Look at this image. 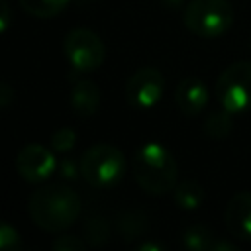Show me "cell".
Returning <instances> with one entry per match:
<instances>
[{"label": "cell", "instance_id": "cell-1", "mask_svg": "<svg viewBox=\"0 0 251 251\" xmlns=\"http://www.w3.org/2000/svg\"><path fill=\"white\" fill-rule=\"evenodd\" d=\"M27 212L43 231L63 233L78 220L80 196L65 184H45L29 196Z\"/></svg>", "mask_w": 251, "mask_h": 251}, {"label": "cell", "instance_id": "cell-2", "mask_svg": "<svg viewBox=\"0 0 251 251\" xmlns=\"http://www.w3.org/2000/svg\"><path fill=\"white\" fill-rule=\"evenodd\" d=\"M133 178L143 192L161 196L173 192L178 178V165L175 155L157 141H147L139 145L131 161Z\"/></svg>", "mask_w": 251, "mask_h": 251}, {"label": "cell", "instance_id": "cell-3", "mask_svg": "<svg viewBox=\"0 0 251 251\" xmlns=\"http://www.w3.org/2000/svg\"><path fill=\"white\" fill-rule=\"evenodd\" d=\"M80 176L92 188H112L126 175V157L112 143H94L78 159Z\"/></svg>", "mask_w": 251, "mask_h": 251}, {"label": "cell", "instance_id": "cell-4", "mask_svg": "<svg viewBox=\"0 0 251 251\" xmlns=\"http://www.w3.org/2000/svg\"><path fill=\"white\" fill-rule=\"evenodd\" d=\"M233 20L235 12L227 0H190L182 16L186 29L204 39L224 35L233 25Z\"/></svg>", "mask_w": 251, "mask_h": 251}, {"label": "cell", "instance_id": "cell-5", "mask_svg": "<svg viewBox=\"0 0 251 251\" xmlns=\"http://www.w3.org/2000/svg\"><path fill=\"white\" fill-rule=\"evenodd\" d=\"M216 98L231 114L251 110V61H235L222 71L216 82Z\"/></svg>", "mask_w": 251, "mask_h": 251}, {"label": "cell", "instance_id": "cell-6", "mask_svg": "<svg viewBox=\"0 0 251 251\" xmlns=\"http://www.w3.org/2000/svg\"><path fill=\"white\" fill-rule=\"evenodd\" d=\"M63 53L78 73H92L106 59V45L100 35L88 27H73L63 39Z\"/></svg>", "mask_w": 251, "mask_h": 251}, {"label": "cell", "instance_id": "cell-7", "mask_svg": "<svg viewBox=\"0 0 251 251\" xmlns=\"http://www.w3.org/2000/svg\"><path fill=\"white\" fill-rule=\"evenodd\" d=\"M165 92V78L157 67L137 69L126 82V100L135 110H151Z\"/></svg>", "mask_w": 251, "mask_h": 251}, {"label": "cell", "instance_id": "cell-8", "mask_svg": "<svg viewBox=\"0 0 251 251\" xmlns=\"http://www.w3.org/2000/svg\"><path fill=\"white\" fill-rule=\"evenodd\" d=\"M55 151L41 143H27L16 155V171L27 182H43L57 171Z\"/></svg>", "mask_w": 251, "mask_h": 251}, {"label": "cell", "instance_id": "cell-9", "mask_svg": "<svg viewBox=\"0 0 251 251\" xmlns=\"http://www.w3.org/2000/svg\"><path fill=\"white\" fill-rule=\"evenodd\" d=\"M227 231L239 241H251V190H241L229 198L224 210Z\"/></svg>", "mask_w": 251, "mask_h": 251}, {"label": "cell", "instance_id": "cell-10", "mask_svg": "<svg viewBox=\"0 0 251 251\" xmlns=\"http://www.w3.org/2000/svg\"><path fill=\"white\" fill-rule=\"evenodd\" d=\"M208 86L198 76H186L176 84L175 102L184 116H198L208 106Z\"/></svg>", "mask_w": 251, "mask_h": 251}, {"label": "cell", "instance_id": "cell-11", "mask_svg": "<svg viewBox=\"0 0 251 251\" xmlns=\"http://www.w3.org/2000/svg\"><path fill=\"white\" fill-rule=\"evenodd\" d=\"M71 108L78 118H90L100 108V88L90 78H80L71 88Z\"/></svg>", "mask_w": 251, "mask_h": 251}, {"label": "cell", "instance_id": "cell-12", "mask_svg": "<svg viewBox=\"0 0 251 251\" xmlns=\"http://www.w3.org/2000/svg\"><path fill=\"white\" fill-rule=\"evenodd\" d=\"M149 227V220L145 212L141 210H124L122 214L116 216V231L122 237V241H133L141 237Z\"/></svg>", "mask_w": 251, "mask_h": 251}, {"label": "cell", "instance_id": "cell-13", "mask_svg": "<svg viewBox=\"0 0 251 251\" xmlns=\"http://www.w3.org/2000/svg\"><path fill=\"white\" fill-rule=\"evenodd\" d=\"M173 200H175L176 208H180L184 212H192V210H198L204 204L206 192H204L200 182L182 180V182H176V186L173 188Z\"/></svg>", "mask_w": 251, "mask_h": 251}, {"label": "cell", "instance_id": "cell-14", "mask_svg": "<svg viewBox=\"0 0 251 251\" xmlns=\"http://www.w3.org/2000/svg\"><path fill=\"white\" fill-rule=\"evenodd\" d=\"M233 114L220 106V110L210 112L204 120V133L212 139H226L233 129Z\"/></svg>", "mask_w": 251, "mask_h": 251}, {"label": "cell", "instance_id": "cell-15", "mask_svg": "<svg viewBox=\"0 0 251 251\" xmlns=\"http://www.w3.org/2000/svg\"><path fill=\"white\" fill-rule=\"evenodd\" d=\"M182 245L190 251H212L214 235L208 226L204 224H192L182 233Z\"/></svg>", "mask_w": 251, "mask_h": 251}, {"label": "cell", "instance_id": "cell-16", "mask_svg": "<svg viewBox=\"0 0 251 251\" xmlns=\"http://www.w3.org/2000/svg\"><path fill=\"white\" fill-rule=\"evenodd\" d=\"M71 0H18L24 12L33 18H55L59 16Z\"/></svg>", "mask_w": 251, "mask_h": 251}, {"label": "cell", "instance_id": "cell-17", "mask_svg": "<svg viewBox=\"0 0 251 251\" xmlns=\"http://www.w3.org/2000/svg\"><path fill=\"white\" fill-rule=\"evenodd\" d=\"M82 235H84L88 247H102L110 239V224L102 216H90L84 222Z\"/></svg>", "mask_w": 251, "mask_h": 251}, {"label": "cell", "instance_id": "cell-18", "mask_svg": "<svg viewBox=\"0 0 251 251\" xmlns=\"http://www.w3.org/2000/svg\"><path fill=\"white\" fill-rule=\"evenodd\" d=\"M75 143H76V131L73 127H67V126L59 127L51 135V141H49V145L55 153H69L75 147Z\"/></svg>", "mask_w": 251, "mask_h": 251}, {"label": "cell", "instance_id": "cell-19", "mask_svg": "<svg viewBox=\"0 0 251 251\" xmlns=\"http://www.w3.org/2000/svg\"><path fill=\"white\" fill-rule=\"evenodd\" d=\"M88 247L86 239L73 235V233H65V235H57V239L53 241V249L55 251H84Z\"/></svg>", "mask_w": 251, "mask_h": 251}, {"label": "cell", "instance_id": "cell-20", "mask_svg": "<svg viewBox=\"0 0 251 251\" xmlns=\"http://www.w3.org/2000/svg\"><path fill=\"white\" fill-rule=\"evenodd\" d=\"M0 247L4 251H18V249H22L20 233L10 224H2V227H0Z\"/></svg>", "mask_w": 251, "mask_h": 251}, {"label": "cell", "instance_id": "cell-21", "mask_svg": "<svg viewBox=\"0 0 251 251\" xmlns=\"http://www.w3.org/2000/svg\"><path fill=\"white\" fill-rule=\"evenodd\" d=\"M57 171H59L61 178L75 180V178H78V176H80V163H76V161H75V159H71V157H65L63 161H59Z\"/></svg>", "mask_w": 251, "mask_h": 251}, {"label": "cell", "instance_id": "cell-22", "mask_svg": "<svg viewBox=\"0 0 251 251\" xmlns=\"http://www.w3.org/2000/svg\"><path fill=\"white\" fill-rule=\"evenodd\" d=\"M0 8H2V14H0V31L6 33L8 25H10V6L6 0H0Z\"/></svg>", "mask_w": 251, "mask_h": 251}, {"label": "cell", "instance_id": "cell-23", "mask_svg": "<svg viewBox=\"0 0 251 251\" xmlns=\"http://www.w3.org/2000/svg\"><path fill=\"white\" fill-rule=\"evenodd\" d=\"M12 94H14V90L10 88V84H8V82H2V84H0V104H2L4 108L10 106V102H12V98H14Z\"/></svg>", "mask_w": 251, "mask_h": 251}, {"label": "cell", "instance_id": "cell-24", "mask_svg": "<svg viewBox=\"0 0 251 251\" xmlns=\"http://www.w3.org/2000/svg\"><path fill=\"white\" fill-rule=\"evenodd\" d=\"M212 251H237V245L231 241H214Z\"/></svg>", "mask_w": 251, "mask_h": 251}, {"label": "cell", "instance_id": "cell-25", "mask_svg": "<svg viewBox=\"0 0 251 251\" xmlns=\"http://www.w3.org/2000/svg\"><path fill=\"white\" fill-rule=\"evenodd\" d=\"M137 249H139V251H161L163 245H161V243H155V241H141V243L137 245Z\"/></svg>", "mask_w": 251, "mask_h": 251}, {"label": "cell", "instance_id": "cell-26", "mask_svg": "<svg viewBox=\"0 0 251 251\" xmlns=\"http://www.w3.org/2000/svg\"><path fill=\"white\" fill-rule=\"evenodd\" d=\"M167 8H178V6H182L184 4V0H161Z\"/></svg>", "mask_w": 251, "mask_h": 251}]
</instances>
